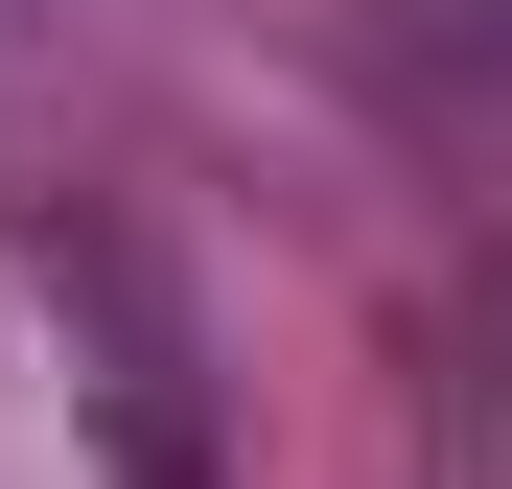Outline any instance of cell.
Returning a JSON list of instances; mask_svg holds the SVG:
<instances>
[{"label":"cell","instance_id":"1","mask_svg":"<svg viewBox=\"0 0 512 489\" xmlns=\"http://www.w3.org/2000/svg\"><path fill=\"white\" fill-rule=\"evenodd\" d=\"M24 303H47L70 396H94V466H117V489H233V443H210V326H187V280L140 257L117 187H47V210H24Z\"/></svg>","mask_w":512,"mask_h":489},{"label":"cell","instance_id":"2","mask_svg":"<svg viewBox=\"0 0 512 489\" xmlns=\"http://www.w3.org/2000/svg\"><path fill=\"white\" fill-rule=\"evenodd\" d=\"M350 70L419 94V117H443V94H512V0H350Z\"/></svg>","mask_w":512,"mask_h":489},{"label":"cell","instance_id":"3","mask_svg":"<svg viewBox=\"0 0 512 489\" xmlns=\"http://www.w3.org/2000/svg\"><path fill=\"white\" fill-rule=\"evenodd\" d=\"M443 420L512 466V233H489V257H466V303H443Z\"/></svg>","mask_w":512,"mask_h":489}]
</instances>
